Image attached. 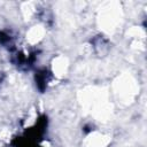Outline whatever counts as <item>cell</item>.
Masks as SVG:
<instances>
[{"instance_id":"6da1fadb","label":"cell","mask_w":147,"mask_h":147,"mask_svg":"<svg viewBox=\"0 0 147 147\" xmlns=\"http://www.w3.org/2000/svg\"><path fill=\"white\" fill-rule=\"evenodd\" d=\"M122 20V9L117 2H108L99 13V25L105 31H114Z\"/></svg>"},{"instance_id":"7a4b0ae2","label":"cell","mask_w":147,"mask_h":147,"mask_svg":"<svg viewBox=\"0 0 147 147\" xmlns=\"http://www.w3.org/2000/svg\"><path fill=\"white\" fill-rule=\"evenodd\" d=\"M136 83L131 77H121L115 84V92L124 101L131 100L136 95Z\"/></svg>"},{"instance_id":"3957f363","label":"cell","mask_w":147,"mask_h":147,"mask_svg":"<svg viewBox=\"0 0 147 147\" xmlns=\"http://www.w3.org/2000/svg\"><path fill=\"white\" fill-rule=\"evenodd\" d=\"M110 142L111 136L99 130L90 132L84 140L86 147H108Z\"/></svg>"},{"instance_id":"277c9868","label":"cell","mask_w":147,"mask_h":147,"mask_svg":"<svg viewBox=\"0 0 147 147\" xmlns=\"http://www.w3.org/2000/svg\"><path fill=\"white\" fill-rule=\"evenodd\" d=\"M51 70L56 78H63L69 70V60L64 55H56L51 62Z\"/></svg>"},{"instance_id":"5b68a950","label":"cell","mask_w":147,"mask_h":147,"mask_svg":"<svg viewBox=\"0 0 147 147\" xmlns=\"http://www.w3.org/2000/svg\"><path fill=\"white\" fill-rule=\"evenodd\" d=\"M46 36V28L42 24H33L25 32V40L29 45H38Z\"/></svg>"}]
</instances>
